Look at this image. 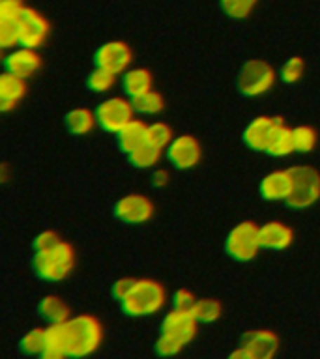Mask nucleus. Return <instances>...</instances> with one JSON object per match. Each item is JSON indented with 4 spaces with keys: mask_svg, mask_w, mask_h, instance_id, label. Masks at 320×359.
I'll list each match as a JSON object with an SVG mask.
<instances>
[{
    "mask_svg": "<svg viewBox=\"0 0 320 359\" xmlns=\"http://www.w3.org/2000/svg\"><path fill=\"white\" fill-rule=\"evenodd\" d=\"M131 60H133V50L122 39L107 41L94 55L95 67L105 69L112 75H124L131 66Z\"/></svg>",
    "mask_w": 320,
    "mask_h": 359,
    "instance_id": "nucleus-10",
    "label": "nucleus"
},
{
    "mask_svg": "<svg viewBox=\"0 0 320 359\" xmlns=\"http://www.w3.org/2000/svg\"><path fill=\"white\" fill-rule=\"evenodd\" d=\"M185 346H187V344H184V342H180L176 341V339H173V337L161 335V333H159V337H157L156 342H154V352H156L157 355H161V358H173V355H178Z\"/></svg>",
    "mask_w": 320,
    "mask_h": 359,
    "instance_id": "nucleus-33",
    "label": "nucleus"
},
{
    "mask_svg": "<svg viewBox=\"0 0 320 359\" xmlns=\"http://www.w3.org/2000/svg\"><path fill=\"white\" fill-rule=\"evenodd\" d=\"M294 243V230L283 221H266L260 224V245L264 251L281 252Z\"/></svg>",
    "mask_w": 320,
    "mask_h": 359,
    "instance_id": "nucleus-16",
    "label": "nucleus"
},
{
    "mask_svg": "<svg viewBox=\"0 0 320 359\" xmlns=\"http://www.w3.org/2000/svg\"><path fill=\"white\" fill-rule=\"evenodd\" d=\"M319 144V135L311 126L292 128V146L294 154H311Z\"/></svg>",
    "mask_w": 320,
    "mask_h": 359,
    "instance_id": "nucleus-27",
    "label": "nucleus"
},
{
    "mask_svg": "<svg viewBox=\"0 0 320 359\" xmlns=\"http://www.w3.org/2000/svg\"><path fill=\"white\" fill-rule=\"evenodd\" d=\"M148 140L159 146L161 150H167L168 144L174 140L173 128L165 122H154L148 126Z\"/></svg>",
    "mask_w": 320,
    "mask_h": 359,
    "instance_id": "nucleus-32",
    "label": "nucleus"
},
{
    "mask_svg": "<svg viewBox=\"0 0 320 359\" xmlns=\"http://www.w3.org/2000/svg\"><path fill=\"white\" fill-rule=\"evenodd\" d=\"M77 264L75 249L69 241L60 240L56 245L34 251L32 269L41 280L60 283L73 273Z\"/></svg>",
    "mask_w": 320,
    "mask_h": 359,
    "instance_id": "nucleus-1",
    "label": "nucleus"
},
{
    "mask_svg": "<svg viewBox=\"0 0 320 359\" xmlns=\"http://www.w3.org/2000/svg\"><path fill=\"white\" fill-rule=\"evenodd\" d=\"M292 187H294V180L291 168H277L260 180L258 193L268 202H286L292 195Z\"/></svg>",
    "mask_w": 320,
    "mask_h": 359,
    "instance_id": "nucleus-15",
    "label": "nucleus"
},
{
    "mask_svg": "<svg viewBox=\"0 0 320 359\" xmlns=\"http://www.w3.org/2000/svg\"><path fill=\"white\" fill-rule=\"evenodd\" d=\"M62 238L56 234L55 230H41L36 238H34V251H41V249H47V247L56 245Z\"/></svg>",
    "mask_w": 320,
    "mask_h": 359,
    "instance_id": "nucleus-37",
    "label": "nucleus"
},
{
    "mask_svg": "<svg viewBox=\"0 0 320 359\" xmlns=\"http://www.w3.org/2000/svg\"><path fill=\"white\" fill-rule=\"evenodd\" d=\"M279 73L274 66L262 58H251L241 64L240 72L236 75V88L246 97H258L268 94L275 86Z\"/></svg>",
    "mask_w": 320,
    "mask_h": 359,
    "instance_id": "nucleus-4",
    "label": "nucleus"
},
{
    "mask_svg": "<svg viewBox=\"0 0 320 359\" xmlns=\"http://www.w3.org/2000/svg\"><path fill=\"white\" fill-rule=\"evenodd\" d=\"M199 320L195 318V314L191 311H180V309H173L165 314V318L161 320L159 325V333L161 335L173 337L176 341L189 344L199 333Z\"/></svg>",
    "mask_w": 320,
    "mask_h": 359,
    "instance_id": "nucleus-13",
    "label": "nucleus"
},
{
    "mask_svg": "<svg viewBox=\"0 0 320 359\" xmlns=\"http://www.w3.org/2000/svg\"><path fill=\"white\" fill-rule=\"evenodd\" d=\"M168 165L176 170H191L202 161V146L193 135H178L165 150Z\"/></svg>",
    "mask_w": 320,
    "mask_h": 359,
    "instance_id": "nucleus-12",
    "label": "nucleus"
},
{
    "mask_svg": "<svg viewBox=\"0 0 320 359\" xmlns=\"http://www.w3.org/2000/svg\"><path fill=\"white\" fill-rule=\"evenodd\" d=\"M247 353V359H272L279 352V337L266 327L249 330L241 335L240 344Z\"/></svg>",
    "mask_w": 320,
    "mask_h": 359,
    "instance_id": "nucleus-14",
    "label": "nucleus"
},
{
    "mask_svg": "<svg viewBox=\"0 0 320 359\" xmlns=\"http://www.w3.org/2000/svg\"><path fill=\"white\" fill-rule=\"evenodd\" d=\"M126 157H128L131 167L139 168V170H150V168H156L161 163L163 150L150 140H146L140 146H137L133 151H129Z\"/></svg>",
    "mask_w": 320,
    "mask_h": 359,
    "instance_id": "nucleus-22",
    "label": "nucleus"
},
{
    "mask_svg": "<svg viewBox=\"0 0 320 359\" xmlns=\"http://www.w3.org/2000/svg\"><path fill=\"white\" fill-rule=\"evenodd\" d=\"M135 283H137V279H133V277H120V279H116L111 286L112 297H114V299L120 303L124 297L128 296L129 292H131V288L135 286Z\"/></svg>",
    "mask_w": 320,
    "mask_h": 359,
    "instance_id": "nucleus-36",
    "label": "nucleus"
},
{
    "mask_svg": "<svg viewBox=\"0 0 320 359\" xmlns=\"http://www.w3.org/2000/svg\"><path fill=\"white\" fill-rule=\"evenodd\" d=\"M258 0H219L221 11L232 21H244L257 8Z\"/></svg>",
    "mask_w": 320,
    "mask_h": 359,
    "instance_id": "nucleus-29",
    "label": "nucleus"
},
{
    "mask_svg": "<svg viewBox=\"0 0 320 359\" xmlns=\"http://www.w3.org/2000/svg\"><path fill=\"white\" fill-rule=\"evenodd\" d=\"M38 314L39 318L45 320L47 324H60V322H67L72 318L69 305L55 294H49V296H44L39 299Z\"/></svg>",
    "mask_w": 320,
    "mask_h": 359,
    "instance_id": "nucleus-21",
    "label": "nucleus"
},
{
    "mask_svg": "<svg viewBox=\"0 0 320 359\" xmlns=\"http://www.w3.org/2000/svg\"><path fill=\"white\" fill-rule=\"evenodd\" d=\"M285 122L281 116H269V114H262V116L253 118L251 122L247 123L241 133V140L244 144L253 151L258 154H266L268 146L274 139L275 131L279 129L281 123Z\"/></svg>",
    "mask_w": 320,
    "mask_h": 359,
    "instance_id": "nucleus-11",
    "label": "nucleus"
},
{
    "mask_svg": "<svg viewBox=\"0 0 320 359\" xmlns=\"http://www.w3.org/2000/svg\"><path fill=\"white\" fill-rule=\"evenodd\" d=\"M67 350H69V331H67V322L49 324V327H47V346H45V352L41 358H67Z\"/></svg>",
    "mask_w": 320,
    "mask_h": 359,
    "instance_id": "nucleus-20",
    "label": "nucleus"
},
{
    "mask_svg": "<svg viewBox=\"0 0 320 359\" xmlns=\"http://www.w3.org/2000/svg\"><path fill=\"white\" fill-rule=\"evenodd\" d=\"M114 83H116V75H112L105 69H100V67H95L94 72H90V75L86 77V88L92 94H107V92H111Z\"/></svg>",
    "mask_w": 320,
    "mask_h": 359,
    "instance_id": "nucleus-30",
    "label": "nucleus"
},
{
    "mask_svg": "<svg viewBox=\"0 0 320 359\" xmlns=\"http://www.w3.org/2000/svg\"><path fill=\"white\" fill-rule=\"evenodd\" d=\"M305 75V60L302 56H291L288 60L279 69V79L285 84H296L300 83Z\"/></svg>",
    "mask_w": 320,
    "mask_h": 359,
    "instance_id": "nucleus-31",
    "label": "nucleus"
},
{
    "mask_svg": "<svg viewBox=\"0 0 320 359\" xmlns=\"http://www.w3.org/2000/svg\"><path fill=\"white\" fill-rule=\"evenodd\" d=\"M196 303L195 294L187 288H180L171 296V307L180 309V311H191Z\"/></svg>",
    "mask_w": 320,
    "mask_h": 359,
    "instance_id": "nucleus-35",
    "label": "nucleus"
},
{
    "mask_svg": "<svg viewBox=\"0 0 320 359\" xmlns=\"http://www.w3.org/2000/svg\"><path fill=\"white\" fill-rule=\"evenodd\" d=\"M168 302L165 286L156 279H137L128 296L118 303L129 318H146L159 313Z\"/></svg>",
    "mask_w": 320,
    "mask_h": 359,
    "instance_id": "nucleus-2",
    "label": "nucleus"
},
{
    "mask_svg": "<svg viewBox=\"0 0 320 359\" xmlns=\"http://www.w3.org/2000/svg\"><path fill=\"white\" fill-rule=\"evenodd\" d=\"M0 2H19V4H22V0H0Z\"/></svg>",
    "mask_w": 320,
    "mask_h": 359,
    "instance_id": "nucleus-39",
    "label": "nucleus"
},
{
    "mask_svg": "<svg viewBox=\"0 0 320 359\" xmlns=\"http://www.w3.org/2000/svg\"><path fill=\"white\" fill-rule=\"evenodd\" d=\"M260 249V226L253 221H241L236 224L225 240V252L236 262H251Z\"/></svg>",
    "mask_w": 320,
    "mask_h": 359,
    "instance_id": "nucleus-5",
    "label": "nucleus"
},
{
    "mask_svg": "<svg viewBox=\"0 0 320 359\" xmlns=\"http://www.w3.org/2000/svg\"><path fill=\"white\" fill-rule=\"evenodd\" d=\"M154 86V77L146 67H129L122 75V90L129 100L148 94Z\"/></svg>",
    "mask_w": 320,
    "mask_h": 359,
    "instance_id": "nucleus-19",
    "label": "nucleus"
},
{
    "mask_svg": "<svg viewBox=\"0 0 320 359\" xmlns=\"http://www.w3.org/2000/svg\"><path fill=\"white\" fill-rule=\"evenodd\" d=\"M168 182H171V174H168L167 168L156 167L154 168V174H152V184L157 189H163V187H167Z\"/></svg>",
    "mask_w": 320,
    "mask_h": 359,
    "instance_id": "nucleus-38",
    "label": "nucleus"
},
{
    "mask_svg": "<svg viewBox=\"0 0 320 359\" xmlns=\"http://www.w3.org/2000/svg\"><path fill=\"white\" fill-rule=\"evenodd\" d=\"M294 187L292 195L285 202L292 210H305L314 202L320 201V172L309 165H294L291 167Z\"/></svg>",
    "mask_w": 320,
    "mask_h": 359,
    "instance_id": "nucleus-6",
    "label": "nucleus"
},
{
    "mask_svg": "<svg viewBox=\"0 0 320 359\" xmlns=\"http://www.w3.org/2000/svg\"><path fill=\"white\" fill-rule=\"evenodd\" d=\"M64 122H66V128L69 133L75 135V137H84L95 128L98 118H95V112H92L86 107H77V109L67 112Z\"/></svg>",
    "mask_w": 320,
    "mask_h": 359,
    "instance_id": "nucleus-24",
    "label": "nucleus"
},
{
    "mask_svg": "<svg viewBox=\"0 0 320 359\" xmlns=\"http://www.w3.org/2000/svg\"><path fill=\"white\" fill-rule=\"evenodd\" d=\"M95 118L98 126L103 131L111 135H118L131 120H133L135 109L133 101L128 95H111L107 100L100 101V105L95 107Z\"/></svg>",
    "mask_w": 320,
    "mask_h": 359,
    "instance_id": "nucleus-7",
    "label": "nucleus"
},
{
    "mask_svg": "<svg viewBox=\"0 0 320 359\" xmlns=\"http://www.w3.org/2000/svg\"><path fill=\"white\" fill-rule=\"evenodd\" d=\"M191 313L195 314V318L201 324H213L221 318L223 314V305L215 297H201L196 299V303L191 309Z\"/></svg>",
    "mask_w": 320,
    "mask_h": 359,
    "instance_id": "nucleus-25",
    "label": "nucleus"
},
{
    "mask_svg": "<svg viewBox=\"0 0 320 359\" xmlns=\"http://www.w3.org/2000/svg\"><path fill=\"white\" fill-rule=\"evenodd\" d=\"M69 331V350L67 358H86L101 346L103 325L94 314H75L67 320Z\"/></svg>",
    "mask_w": 320,
    "mask_h": 359,
    "instance_id": "nucleus-3",
    "label": "nucleus"
},
{
    "mask_svg": "<svg viewBox=\"0 0 320 359\" xmlns=\"http://www.w3.org/2000/svg\"><path fill=\"white\" fill-rule=\"evenodd\" d=\"M156 213V204L150 196L142 195V193H129L114 202L112 206V215L116 221L128 226L135 224L148 223Z\"/></svg>",
    "mask_w": 320,
    "mask_h": 359,
    "instance_id": "nucleus-8",
    "label": "nucleus"
},
{
    "mask_svg": "<svg viewBox=\"0 0 320 359\" xmlns=\"http://www.w3.org/2000/svg\"><path fill=\"white\" fill-rule=\"evenodd\" d=\"M25 95H27V81L19 75L4 72V75L0 77V111H13Z\"/></svg>",
    "mask_w": 320,
    "mask_h": 359,
    "instance_id": "nucleus-18",
    "label": "nucleus"
},
{
    "mask_svg": "<svg viewBox=\"0 0 320 359\" xmlns=\"http://www.w3.org/2000/svg\"><path fill=\"white\" fill-rule=\"evenodd\" d=\"M118 148L128 156L129 151H133L137 146L148 140V126L142 120H131L126 128L116 135Z\"/></svg>",
    "mask_w": 320,
    "mask_h": 359,
    "instance_id": "nucleus-23",
    "label": "nucleus"
},
{
    "mask_svg": "<svg viewBox=\"0 0 320 359\" xmlns=\"http://www.w3.org/2000/svg\"><path fill=\"white\" fill-rule=\"evenodd\" d=\"M0 45L2 49H15L19 45V27L15 21L0 19Z\"/></svg>",
    "mask_w": 320,
    "mask_h": 359,
    "instance_id": "nucleus-34",
    "label": "nucleus"
},
{
    "mask_svg": "<svg viewBox=\"0 0 320 359\" xmlns=\"http://www.w3.org/2000/svg\"><path fill=\"white\" fill-rule=\"evenodd\" d=\"M41 67V56L36 53V49H11L4 58V69L6 72L19 75L22 79L34 77Z\"/></svg>",
    "mask_w": 320,
    "mask_h": 359,
    "instance_id": "nucleus-17",
    "label": "nucleus"
},
{
    "mask_svg": "<svg viewBox=\"0 0 320 359\" xmlns=\"http://www.w3.org/2000/svg\"><path fill=\"white\" fill-rule=\"evenodd\" d=\"M17 27H19V45L28 49L41 47L51 30L49 21L38 10L27 6H22L21 13L17 17Z\"/></svg>",
    "mask_w": 320,
    "mask_h": 359,
    "instance_id": "nucleus-9",
    "label": "nucleus"
},
{
    "mask_svg": "<svg viewBox=\"0 0 320 359\" xmlns=\"http://www.w3.org/2000/svg\"><path fill=\"white\" fill-rule=\"evenodd\" d=\"M131 101H133L135 112H139L142 116H156V114L165 111V100L156 90H150L148 94L139 95Z\"/></svg>",
    "mask_w": 320,
    "mask_h": 359,
    "instance_id": "nucleus-28",
    "label": "nucleus"
},
{
    "mask_svg": "<svg viewBox=\"0 0 320 359\" xmlns=\"http://www.w3.org/2000/svg\"><path fill=\"white\" fill-rule=\"evenodd\" d=\"M45 346H47V327H34L19 341V350L25 355H44Z\"/></svg>",
    "mask_w": 320,
    "mask_h": 359,
    "instance_id": "nucleus-26",
    "label": "nucleus"
}]
</instances>
